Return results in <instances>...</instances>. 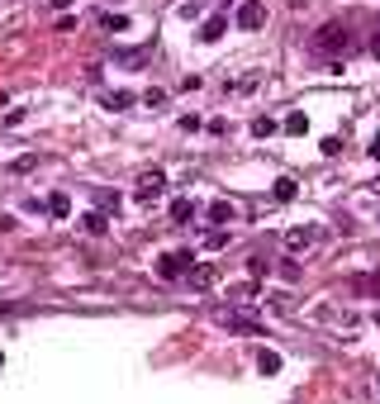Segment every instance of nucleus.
<instances>
[{
	"instance_id": "nucleus-1",
	"label": "nucleus",
	"mask_w": 380,
	"mask_h": 404,
	"mask_svg": "<svg viewBox=\"0 0 380 404\" xmlns=\"http://www.w3.org/2000/svg\"><path fill=\"white\" fill-rule=\"evenodd\" d=\"M356 48L352 29L347 24H324L319 33H314V53H328V57H347Z\"/></svg>"
},
{
	"instance_id": "nucleus-2",
	"label": "nucleus",
	"mask_w": 380,
	"mask_h": 404,
	"mask_svg": "<svg viewBox=\"0 0 380 404\" xmlns=\"http://www.w3.org/2000/svg\"><path fill=\"white\" fill-rule=\"evenodd\" d=\"M190 257H195V252H166L162 262H157V276H162V281H176V276H186V271L195 267Z\"/></svg>"
},
{
	"instance_id": "nucleus-3",
	"label": "nucleus",
	"mask_w": 380,
	"mask_h": 404,
	"mask_svg": "<svg viewBox=\"0 0 380 404\" xmlns=\"http://www.w3.org/2000/svg\"><path fill=\"white\" fill-rule=\"evenodd\" d=\"M162 190H166L162 171H143V176H138V200H157Z\"/></svg>"
},
{
	"instance_id": "nucleus-4",
	"label": "nucleus",
	"mask_w": 380,
	"mask_h": 404,
	"mask_svg": "<svg viewBox=\"0 0 380 404\" xmlns=\"http://www.w3.org/2000/svg\"><path fill=\"white\" fill-rule=\"evenodd\" d=\"M267 24V5L262 0H247L243 10H238V29H262Z\"/></svg>"
},
{
	"instance_id": "nucleus-5",
	"label": "nucleus",
	"mask_w": 380,
	"mask_h": 404,
	"mask_svg": "<svg viewBox=\"0 0 380 404\" xmlns=\"http://www.w3.org/2000/svg\"><path fill=\"white\" fill-rule=\"evenodd\" d=\"M223 20H219V15H209V20H205V24H200V43H219V38H223Z\"/></svg>"
},
{
	"instance_id": "nucleus-6",
	"label": "nucleus",
	"mask_w": 380,
	"mask_h": 404,
	"mask_svg": "<svg viewBox=\"0 0 380 404\" xmlns=\"http://www.w3.org/2000/svg\"><path fill=\"white\" fill-rule=\"evenodd\" d=\"M186 276H190V286H195V290H209V286H214V267H190Z\"/></svg>"
},
{
	"instance_id": "nucleus-7",
	"label": "nucleus",
	"mask_w": 380,
	"mask_h": 404,
	"mask_svg": "<svg viewBox=\"0 0 380 404\" xmlns=\"http://www.w3.org/2000/svg\"><path fill=\"white\" fill-rule=\"evenodd\" d=\"M257 366H262V376H276V371H280V352L262 348V352H257Z\"/></svg>"
},
{
	"instance_id": "nucleus-8",
	"label": "nucleus",
	"mask_w": 380,
	"mask_h": 404,
	"mask_svg": "<svg viewBox=\"0 0 380 404\" xmlns=\"http://www.w3.org/2000/svg\"><path fill=\"white\" fill-rule=\"evenodd\" d=\"M43 205H48V210H53L57 219H67V215H72V200H67V195H62V190H53V195H48V200H43Z\"/></svg>"
},
{
	"instance_id": "nucleus-9",
	"label": "nucleus",
	"mask_w": 380,
	"mask_h": 404,
	"mask_svg": "<svg viewBox=\"0 0 380 404\" xmlns=\"http://www.w3.org/2000/svg\"><path fill=\"white\" fill-rule=\"evenodd\" d=\"M100 100H105V109H129V105H134V95H129V91H105Z\"/></svg>"
},
{
	"instance_id": "nucleus-10",
	"label": "nucleus",
	"mask_w": 380,
	"mask_h": 404,
	"mask_svg": "<svg viewBox=\"0 0 380 404\" xmlns=\"http://www.w3.org/2000/svg\"><path fill=\"white\" fill-rule=\"evenodd\" d=\"M228 219H233V205H228V200H214V205H209V224H219V228H223Z\"/></svg>"
},
{
	"instance_id": "nucleus-11",
	"label": "nucleus",
	"mask_w": 380,
	"mask_h": 404,
	"mask_svg": "<svg viewBox=\"0 0 380 404\" xmlns=\"http://www.w3.org/2000/svg\"><path fill=\"white\" fill-rule=\"evenodd\" d=\"M81 228H86V233H105V215H100V210L81 215Z\"/></svg>"
},
{
	"instance_id": "nucleus-12",
	"label": "nucleus",
	"mask_w": 380,
	"mask_h": 404,
	"mask_svg": "<svg viewBox=\"0 0 380 404\" xmlns=\"http://www.w3.org/2000/svg\"><path fill=\"white\" fill-rule=\"evenodd\" d=\"M190 215H195L190 200H171V219H176V224H190Z\"/></svg>"
},
{
	"instance_id": "nucleus-13",
	"label": "nucleus",
	"mask_w": 380,
	"mask_h": 404,
	"mask_svg": "<svg viewBox=\"0 0 380 404\" xmlns=\"http://www.w3.org/2000/svg\"><path fill=\"white\" fill-rule=\"evenodd\" d=\"M314 238H319V228H295L285 242H290V247H304V242H314Z\"/></svg>"
},
{
	"instance_id": "nucleus-14",
	"label": "nucleus",
	"mask_w": 380,
	"mask_h": 404,
	"mask_svg": "<svg viewBox=\"0 0 380 404\" xmlns=\"http://www.w3.org/2000/svg\"><path fill=\"white\" fill-rule=\"evenodd\" d=\"M304 129H309V114H290V119H285V134H304Z\"/></svg>"
},
{
	"instance_id": "nucleus-15",
	"label": "nucleus",
	"mask_w": 380,
	"mask_h": 404,
	"mask_svg": "<svg viewBox=\"0 0 380 404\" xmlns=\"http://www.w3.org/2000/svg\"><path fill=\"white\" fill-rule=\"evenodd\" d=\"M295 195H299V186L290 181V176H285V181H276V200H295Z\"/></svg>"
},
{
	"instance_id": "nucleus-16",
	"label": "nucleus",
	"mask_w": 380,
	"mask_h": 404,
	"mask_svg": "<svg viewBox=\"0 0 380 404\" xmlns=\"http://www.w3.org/2000/svg\"><path fill=\"white\" fill-rule=\"evenodd\" d=\"M143 105H148V109H162L166 105V91H148V95H143Z\"/></svg>"
},
{
	"instance_id": "nucleus-17",
	"label": "nucleus",
	"mask_w": 380,
	"mask_h": 404,
	"mask_svg": "<svg viewBox=\"0 0 380 404\" xmlns=\"http://www.w3.org/2000/svg\"><path fill=\"white\" fill-rule=\"evenodd\" d=\"M105 29H109V33H124L129 20H124V15H105Z\"/></svg>"
},
{
	"instance_id": "nucleus-18",
	"label": "nucleus",
	"mask_w": 380,
	"mask_h": 404,
	"mask_svg": "<svg viewBox=\"0 0 380 404\" xmlns=\"http://www.w3.org/2000/svg\"><path fill=\"white\" fill-rule=\"evenodd\" d=\"M371 157H380V134H376V143H371Z\"/></svg>"
},
{
	"instance_id": "nucleus-19",
	"label": "nucleus",
	"mask_w": 380,
	"mask_h": 404,
	"mask_svg": "<svg viewBox=\"0 0 380 404\" xmlns=\"http://www.w3.org/2000/svg\"><path fill=\"white\" fill-rule=\"evenodd\" d=\"M371 53H376V57H380V33H376V38H371Z\"/></svg>"
},
{
	"instance_id": "nucleus-20",
	"label": "nucleus",
	"mask_w": 380,
	"mask_h": 404,
	"mask_svg": "<svg viewBox=\"0 0 380 404\" xmlns=\"http://www.w3.org/2000/svg\"><path fill=\"white\" fill-rule=\"evenodd\" d=\"M0 366H5V352H0Z\"/></svg>"
},
{
	"instance_id": "nucleus-21",
	"label": "nucleus",
	"mask_w": 380,
	"mask_h": 404,
	"mask_svg": "<svg viewBox=\"0 0 380 404\" xmlns=\"http://www.w3.org/2000/svg\"><path fill=\"white\" fill-rule=\"evenodd\" d=\"M376 390H380V380H376Z\"/></svg>"
}]
</instances>
